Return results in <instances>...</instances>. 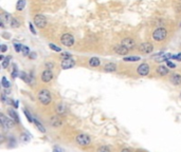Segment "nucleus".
<instances>
[{
	"label": "nucleus",
	"mask_w": 181,
	"mask_h": 152,
	"mask_svg": "<svg viewBox=\"0 0 181 152\" xmlns=\"http://www.w3.org/2000/svg\"><path fill=\"white\" fill-rule=\"evenodd\" d=\"M14 48H15V51H16V52H21V50H22V45H20V43H16V42H15Z\"/></svg>",
	"instance_id": "obj_31"
},
{
	"label": "nucleus",
	"mask_w": 181,
	"mask_h": 152,
	"mask_svg": "<svg viewBox=\"0 0 181 152\" xmlns=\"http://www.w3.org/2000/svg\"><path fill=\"white\" fill-rule=\"evenodd\" d=\"M12 105H13V107H14L15 109H18V107H19V102H18V100H13Z\"/></svg>",
	"instance_id": "obj_38"
},
{
	"label": "nucleus",
	"mask_w": 181,
	"mask_h": 152,
	"mask_svg": "<svg viewBox=\"0 0 181 152\" xmlns=\"http://www.w3.org/2000/svg\"><path fill=\"white\" fill-rule=\"evenodd\" d=\"M29 26H30V30H31L32 33H33V34H36V31H35L34 26H33V23L30 22V23H29Z\"/></svg>",
	"instance_id": "obj_39"
},
{
	"label": "nucleus",
	"mask_w": 181,
	"mask_h": 152,
	"mask_svg": "<svg viewBox=\"0 0 181 152\" xmlns=\"http://www.w3.org/2000/svg\"><path fill=\"white\" fill-rule=\"evenodd\" d=\"M141 59L140 56H126L123 58V60L126 62H135V61H139Z\"/></svg>",
	"instance_id": "obj_21"
},
{
	"label": "nucleus",
	"mask_w": 181,
	"mask_h": 152,
	"mask_svg": "<svg viewBox=\"0 0 181 152\" xmlns=\"http://www.w3.org/2000/svg\"><path fill=\"white\" fill-rule=\"evenodd\" d=\"M53 79V73H52L51 70H45L41 74V80L43 82H50Z\"/></svg>",
	"instance_id": "obj_10"
},
{
	"label": "nucleus",
	"mask_w": 181,
	"mask_h": 152,
	"mask_svg": "<svg viewBox=\"0 0 181 152\" xmlns=\"http://www.w3.org/2000/svg\"><path fill=\"white\" fill-rule=\"evenodd\" d=\"M50 124L54 128H58V127L62 126V121L60 116H52V117H50Z\"/></svg>",
	"instance_id": "obj_12"
},
{
	"label": "nucleus",
	"mask_w": 181,
	"mask_h": 152,
	"mask_svg": "<svg viewBox=\"0 0 181 152\" xmlns=\"http://www.w3.org/2000/svg\"><path fill=\"white\" fill-rule=\"evenodd\" d=\"M62 68L64 70H67V69H71V68H73L75 66V60H74L72 57L68 59H62Z\"/></svg>",
	"instance_id": "obj_8"
},
{
	"label": "nucleus",
	"mask_w": 181,
	"mask_h": 152,
	"mask_svg": "<svg viewBox=\"0 0 181 152\" xmlns=\"http://www.w3.org/2000/svg\"><path fill=\"white\" fill-rule=\"evenodd\" d=\"M60 41H62V43L65 45V47H72V45H74V37L72 36L71 34L66 33L62 36Z\"/></svg>",
	"instance_id": "obj_5"
},
{
	"label": "nucleus",
	"mask_w": 181,
	"mask_h": 152,
	"mask_svg": "<svg viewBox=\"0 0 181 152\" xmlns=\"http://www.w3.org/2000/svg\"><path fill=\"white\" fill-rule=\"evenodd\" d=\"M75 141H76V143L79 144V146L82 147H87L89 146L91 144V138L89 135L87 134H79L76 135V137H75Z\"/></svg>",
	"instance_id": "obj_4"
},
{
	"label": "nucleus",
	"mask_w": 181,
	"mask_h": 152,
	"mask_svg": "<svg viewBox=\"0 0 181 152\" xmlns=\"http://www.w3.org/2000/svg\"><path fill=\"white\" fill-rule=\"evenodd\" d=\"M0 121H1V125L2 127L4 128L6 130H10V129H13L15 126V121L12 119V118L6 117L3 113L0 114Z\"/></svg>",
	"instance_id": "obj_2"
},
{
	"label": "nucleus",
	"mask_w": 181,
	"mask_h": 152,
	"mask_svg": "<svg viewBox=\"0 0 181 152\" xmlns=\"http://www.w3.org/2000/svg\"><path fill=\"white\" fill-rule=\"evenodd\" d=\"M36 53H34V52H32L31 54H30V55H29V57H30V58L31 59H34V58H36Z\"/></svg>",
	"instance_id": "obj_41"
},
{
	"label": "nucleus",
	"mask_w": 181,
	"mask_h": 152,
	"mask_svg": "<svg viewBox=\"0 0 181 152\" xmlns=\"http://www.w3.org/2000/svg\"><path fill=\"white\" fill-rule=\"evenodd\" d=\"M166 65H167V67L170 68V69H175V68H176L175 63H173V62L170 61V60H167V61H166Z\"/></svg>",
	"instance_id": "obj_35"
},
{
	"label": "nucleus",
	"mask_w": 181,
	"mask_h": 152,
	"mask_svg": "<svg viewBox=\"0 0 181 152\" xmlns=\"http://www.w3.org/2000/svg\"><path fill=\"white\" fill-rule=\"evenodd\" d=\"M53 152H60V151L58 149H57V148H55V149L53 150Z\"/></svg>",
	"instance_id": "obj_43"
},
{
	"label": "nucleus",
	"mask_w": 181,
	"mask_h": 152,
	"mask_svg": "<svg viewBox=\"0 0 181 152\" xmlns=\"http://www.w3.org/2000/svg\"><path fill=\"white\" fill-rule=\"evenodd\" d=\"M17 76H18L17 68H16V66H14V69H13V72H12V77H13V78H16Z\"/></svg>",
	"instance_id": "obj_32"
},
{
	"label": "nucleus",
	"mask_w": 181,
	"mask_h": 152,
	"mask_svg": "<svg viewBox=\"0 0 181 152\" xmlns=\"http://www.w3.org/2000/svg\"><path fill=\"white\" fill-rule=\"evenodd\" d=\"M167 36V31L164 28H158L155 30L153 33V38L156 41H162L166 38Z\"/></svg>",
	"instance_id": "obj_3"
},
{
	"label": "nucleus",
	"mask_w": 181,
	"mask_h": 152,
	"mask_svg": "<svg viewBox=\"0 0 181 152\" xmlns=\"http://www.w3.org/2000/svg\"><path fill=\"white\" fill-rule=\"evenodd\" d=\"M168 72H170V70H168V68L165 67V66L160 65L158 68H157V73H158L160 76L167 75V74H168Z\"/></svg>",
	"instance_id": "obj_16"
},
{
	"label": "nucleus",
	"mask_w": 181,
	"mask_h": 152,
	"mask_svg": "<svg viewBox=\"0 0 181 152\" xmlns=\"http://www.w3.org/2000/svg\"><path fill=\"white\" fill-rule=\"evenodd\" d=\"M46 68H47L48 70H51V69L54 68V63L53 62H47V63H46Z\"/></svg>",
	"instance_id": "obj_34"
},
{
	"label": "nucleus",
	"mask_w": 181,
	"mask_h": 152,
	"mask_svg": "<svg viewBox=\"0 0 181 152\" xmlns=\"http://www.w3.org/2000/svg\"><path fill=\"white\" fill-rule=\"evenodd\" d=\"M49 47H50V49H52L53 51H55V52H62V49H60V47H57V45H53V43H50Z\"/></svg>",
	"instance_id": "obj_30"
},
{
	"label": "nucleus",
	"mask_w": 181,
	"mask_h": 152,
	"mask_svg": "<svg viewBox=\"0 0 181 152\" xmlns=\"http://www.w3.org/2000/svg\"><path fill=\"white\" fill-rule=\"evenodd\" d=\"M37 98H38L40 104L45 105V106L51 104V101H52L51 93H50L49 90H47V89L40 90L39 92H38V94H37Z\"/></svg>",
	"instance_id": "obj_1"
},
{
	"label": "nucleus",
	"mask_w": 181,
	"mask_h": 152,
	"mask_svg": "<svg viewBox=\"0 0 181 152\" xmlns=\"http://www.w3.org/2000/svg\"><path fill=\"white\" fill-rule=\"evenodd\" d=\"M23 113H25V115H26L27 119H28V121H30V123H33L34 121V119H33V116H32V114L30 112H29L28 109H25L23 110Z\"/></svg>",
	"instance_id": "obj_24"
},
{
	"label": "nucleus",
	"mask_w": 181,
	"mask_h": 152,
	"mask_svg": "<svg viewBox=\"0 0 181 152\" xmlns=\"http://www.w3.org/2000/svg\"><path fill=\"white\" fill-rule=\"evenodd\" d=\"M21 52H22L23 56H29L30 55V50H29L28 47H25V45H22V50H21Z\"/></svg>",
	"instance_id": "obj_28"
},
{
	"label": "nucleus",
	"mask_w": 181,
	"mask_h": 152,
	"mask_svg": "<svg viewBox=\"0 0 181 152\" xmlns=\"http://www.w3.org/2000/svg\"><path fill=\"white\" fill-rule=\"evenodd\" d=\"M34 23L37 28L43 29V28H45L46 24H47V19H46V17L43 16V15L38 14L34 17Z\"/></svg>",
	"instance_id": "obj_7"
},
{
	"label": "nucleus",
	"mask_w": 181,
	"mask_h": 152,
	"mask_svg": "<svg viewBox=\"0 0 181 152\" xmlns=\"http://www.w3.org/2000/svg\"><path fill=\"white\" fill-rule=\"evenodd\" d=\"M20 77H21V79H22L23 82H26L27 84H32V79H33V76H32V74H31V76H29L28 74L27 73H25V72H21L20 73Z\"/></svg>",
	"instance_id": "obj_18"
},
{
	"label": "nucleus",
	"mask_w": 181,
	"mask_h": 152,
	"mask_svg": "<svg viewBox=\"0 0 181 152\" xmlns=\"http://www.w3.org/2000/svg\"><path fill=\"white\" fill-rule=\"evenodd\" d=\"M6 50H8V47H6V45H1V53H4V52H6Z\"/></svg>",
	"instance_id": "obj_40"
},
{
	"label": "nucleus",
	"mask_w": 181,
	"mask_h": 152,
	"mask_svg": "<svg viewBox=\"0 0 181 152\" xmlns=\"http://www.w3.org/2000/svg\"><path fill=\"white\" fill-rule=\"evenodd\" d=\"M67 107H66L64 104H60L57 105L56 108H55V111H56V113L58 114V115H64V114H66L67 113Z\"/></svg>",
	"instance_id": "obj_14"
},
{
	"label": "nucleus",
	"mask_w": 181,
	"mask_h": 152,
	"mask_svg": "<svg viewBox=\"0 0 181 152\" xmlns=\"http://www.w3.org/2000/svg\"><path fill=\"white\" fill-rule=\"evenodd\" d=\"M170 82L175 84V86L181 84V75L178 73L172 74V76H170Z\"/></svg>",
	"instance_id": "obj_15"
},
{
	"label": "nucleus",
	"mask_w": 181,
	"mask_h": 152,
	"mask_svg": "<svg viewBox=\"0 0 181 152\" xmlns=\"http://www.w3.org/2000/svg\"><path fill=\"white\" fill-rule=\"evenodd\" d=\"M180 97H181V93H180Z\"/></svg>",
	"instance_id": "obj_45"
},
{
	"label": "nucleus",
	"mask_w": 181,
	"mask_h": 152,
	"mask_svg": "<svg viewBox=\"0 0 181 152\" xmlns=\"http://www.w3.org/2000/svg\"><path fill=\"white\" fill-rule=\"evenodd\" d=\"M34 125L36 126V128H37V130L39 131V132H41V133H46V128L45 127L43 126V124H40L39 121H37V119H34Z\"/></svg>",
	"instance_id": "obj_22"
},
{
	"label": "nucleus",
	"mask_w": 181,
	"mask_h": 152,
	"mask_svg": "<svg viewBox=\"0 0 181 152\" xmlns=\"http://www.w3.org/2000/svg\"><path fill=\"white\" fill-rule=\"evenodd\" d=\"M62 59L71 58V54H70V53H62Z\"/></svg>",
	"instance_id": "obj_36"
},
{
	"label": "nucleus",
	"mask_w": 181,
	"mask_h": 152,
	"mask_svg": "<svg viewBox=\"0 0 181 152\" xmlns=\"http://www.w3.org/2000/svg\"><path fill=\"white\" fill-rule=\"evenodd\" d=\"M104 70L106 71V72H114V71H116V63H107V65L104 67Z\"/></svg>",
	"instance_id": "obj_20"
},
{
	"label": "nucleus",
	"mask_w": 181,
	"mask_h": 152,
	"mask_svg": "<svg viewBox=\"0 0 181 152\" xmlns=\"http://www.w3.org/2000/svg\"><path fill=\"white\" fill-rule=\"evenodd\" d=\"M139 51L144 54H150L154 51V45L149 42H143L139 45Z\"/></svg>",
	"instance_id": "obj_6"
},
{
	"label": "nucleus",
	"mask_w": 181,
	"mask_h": 152,
	"mask_svg": "<svg viewBox=\"0 0 181 152\" xmlns=\"http://www.w3.org/2000/svg\"><path fill=\"white\" fill-rule=\"evenodd\" d=\"M21 141H22L23 143H28V142L30 141V136H28L27 134H22L21 135Z\"/></svg>",
	"instance_id": "obj_33"
},
{
	"label": "nucleus",
	"mask_w": 181,
	"mask_h": 152,
	"mask_svg": "<svg viewBox=\"0 0 181 152\" xmlns=\"http://www.w3.org/2000/svg\"><path fill=\"white\" fill-rule=\"evenodd\" d=\"M10 24H11V26L12 28H18L19 26V22H18L17 20L15 19V18H12V20H11V22H10Z\"/></svg>",
	"instance_id": "obj_27"
},
{
	"label": "nucleus",
	"mask_w": 181,
	"mask_h": 152,
	"mask_svg": "<svg viewBox=\"0 0 181 152\" xmlns=\"http://www.w3.org/2000/svg\"><path fill=\"white\" fill-rule=\"evenodd\" d=\"M9 116L10 118H12L15 123H19V116H18L17 112L13 109H9Z\"/></svg>",
	"instance_id": "obj_17"
},
{
	"label": "nucleus",
	"mask_w": 181,
	"mask_h": 152,
	"mask_svg": "<svg viewBox=\"0 0 181 152\" xmlns=\"http://www.w3.org/2000/svg\"><path fill=\"white\" fill-rule=\"evenodd\" d=\"M138 74L141 76H146L149 73V66L147 63H142L138 67Z\"/></svg>",
	"instance_id": "obj_9"
},
{
	"label": "nucleus",
	"mask_w": 181,
	"mask_h": 152,
	"mask_svg": "<svg viewBox=\"0 0 181 152\" xmlns=\"http://www.w3.org/2000/svg\"><path fill=\"white\" fill-rule=\"evenodd\" d=\"M96 152H111V150H110V148L107 146H101L98 148Z\"/></svg>",
	"instance_id": "obj_26"
},
{
	"label": "nucleus",
	"mask_w": 181,
	"mask_h": 152,
	"mask_svg": "<svg viewBox=\"0 0 181 152\" xmlns=\"http://www.w3.org/2000/svg\"><path fill=\"white\" fill-rule=\"evenodd\" d=\"M1 82H2V87L6 88V89H8V88L11 87V82H10L9 80L6 78V77H2V80H1Z\"/></svg>",
	"instance_id": "obj_25"
},
{
	"label": "nucleus",
	"mask_w": 181,
	"mask_h": 152,
	"mask_svg": "<svg viewBox=\"0 0 181 152\" xmlns=\"http://www.w3.org/2000/svg\"><path fill=\"white\" fill-rule=\"evenodd\" d=\"M89 65H90V67H92V68L100 67L101 61H100V59L98 58V57H92V58H90V60H89Z\"/></svg>",
	"instance_id": "obj_19"
},
{
	"label": "nucleus",
	"mask_w": 181,
	"mask_h": 152,
	"mask_svg": "<svg viewBox=\"0 0 181 152\" xmlns=\"http://www.w3.org/2000/svg\"><path fill=\"white\" fill-rule=\"evenodd\" d=\"M25 6H26V0H18L17 6H16L17 11H22Z\"/></svg>",
	"instance_id": "obj_23"
},
{
	"label": "nucleus",
	"mask_w": 181,
	"mask_h": 152,
	"mask_svg": "<svg viewBox=\"0 0 181 152\" xmlns=\"http://www.w3.org/2000/svg\"><path fill=\"white\" fill-rule=\"evenodd\" d=\"M121 152H131L129 149H127V148H124V149H122Z\"/></svg>",
	"instance_id": "obj_42"
},
{
	"label": "nucleus",
	"mask_w": 181,
	"mask_h": 152,
	"mask_svg": "<svg viewBox=\"0 0 181 152\" xmlns=\"http://www.w3.org/2000/svg\"><path fill=\"white\" fill-rule=\"evenodd\" d=\"M122 45H124L125 48H127L128 50H131V49L135 48V45H136V41L131 38H124V39L122 40Z\"/></svg>",
	"instance_id": "obj_11"
},
{
	"label": "nucleus",
	"mask_w": 181,
	"mask_h": 152,
	"mask_svg": "<svg viewBox=\"0 0 181 152\" xmlns=\"http://www.w3.org/2000/svg\"><path fill=\"white\" fill-rule=\"evenodd\" d=\"M172 58L175 59V60H177V61H181V53L178 54V55H173Z\"/></svg>",
	"instance_id": "obj_37"
},
{
	"label": "nucleus",
	"mask_w": 181,
	"mask_h": 152,
	"mask_svg": "<svg viewBox=\"0 0 181 152\" xmlns=\"http://www.w3.org/2000/svg\"><path fill=\"white\" fill-rule=\"evenodd\" d=\"M114 51H116V54H119V55H126V54L128 53V49L125 48L124 45H116V47H114Z\"/></svg>",
	"instance_id": "obj_13"
},
{
	"label": "nucleus",
	"mask_w": 181,
	"mask_h": 152,
	"mask_svg": "<svg viewBox=\"0 0 181 152\" xmlns=\"http://www.w3.org/2000/svg\"><path fill=\"white\" fill-rule=\"evenodd\" d=\"M10 58H11V57H6V58L4 59V60H2V68H3V69H6V68L9 67Z\"/></svg>",
	"instance_id": "obj_29"
},
{
	"label": "nucleus",
	"mask_w": 181,
	"mask_h": 152,
	"mask_svg": "<svg viewBox=\"0 0 181 152\" xmlns=\"http://www.w3.org/2000/svg\"><path fill=\"white\" fill-rule=\"evenodd\" d=\"M180 26H181V24H180Z\"/></svg>",
	"instance_id": "obj_46"
},
{
	"label": "nucleus",
	"mask_w": 181,
	"mask_h": 152,
	"mask_svg": "<svg viewBox=\"0 0 181 152\" xmlns=\"http://www.w3.org/2000/svg\"><path fill=\"white\" fill-rule=\"evenodd\" d=\"M136 152H142V151H136Z\"/></svg>",
	"instance_id": "obj_44"
}]
</instances>
